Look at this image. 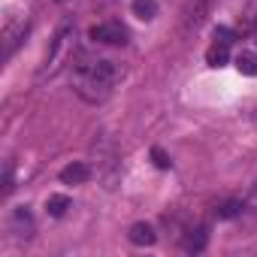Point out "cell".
<instances>
[{
  "label": "cell",
  "instance_id": "cell-1",
  "mask_svg": "<svg viewBox=\"0 0 257 257\" xmlns=\"http://www.w3.org/2000/svg\"><path fill=\"white\" fill-rule=\"evenodd\" d=\"M124 76V70L115 61L106 58H82L73 67V88L88 103H103L112 94V85Z\"/></svg>",
  "mask_w": 257,
  "mask_h": 257
},
{
  "label": "cell",
  "instance_id": "cell-2",
  "mask_svg": "<svg viewBox=\"0 0 257 257\" xmlns=\"http://www.w3.org/2000/svg\"><path fill=\"white\" fill-rule=\"evenodd\" d=\"M73 37H76L73 22H70V19H67V22H61V28L55 31V37H52V43H49L46 61H43V67H40V82H43V79L58 76V73H61V67L70 61V55H73Z\"/></svg>",
  "mask_w": 257,
  "mask_h": 257
},
{
  "label": "cell",
  "instance_id": "cell-3",
  "mask_svg": "<svg viewBox=\"0 0 257 257\" xmlns=\"http://www.w3.org/2000/svg\"><path fill=\"white\" fill-rule=\"evenodd\" d=\"M88 37L100 46H127V40H131V34H127V28L121 22H103V25H94L88 31Z\"/></svg>",
  "mask_w": 257,
  "mask_h": 257
},
{
  "label": "cell",
  "instance_id": "cell-4",
  "mask_svg": "<svg viewBox=\"0 0 257 257\" xmlns=\"http://www.w3.org/2000/svg\"><path fill=\"white\" fill-rule=\"evenodd\" d=\"M10 230H13L19 239H31V236H34V215H31L28 206H16V209H13Z\"/></svg>",
  "mask_w": 257,
  "mask_h": 257
},
{
  "label": "cell",
  "instance_id": "cell-5",
  "mask_svg": "<svg viewBox=\"0 0 257 257\" xmlns=\"http://www.w3.org/2000/svg\"><path fill=\"white\" fill-rule=\"evenodd\" d=\"M25 34H28V22H16L4 31V58H10L16 52V46L25 40Z\"/></svg>",
  "mask_w": 257,
  "mask_h": 257
},
{
  "label": "cell",
  "instance_id": "cell-6",
  "mask_svg": "<svg viewBox=\"0 0 257 257\" xmlns=\"http://www.w3.org/2000/svg\"><path fill=\"white\" fill-rule=\"evenodd\" d=\"M88 179H91V167L82 164V161H76V164H70V167L61 170V182H64V185H82V182H88Z\"/></svg>",
  "mask_w": 257,
  "mask_h": 257
},
{
  "label": "cell",
  "instance_id": "cell-7",
  "mask_svg": "<svg viewBox=\"0 0 257 257\" xmlns=\"http://www.w3.org/2000/svg\"><path fill=\"white\" fill-rule=\"evenodd\" d=\"M127 239H131L134 245H155V227L152 224H146V221H137L131 230H127Z\"/></svg>",
  "mask_w": 257,
  "mask_h": 257
},
{
  "label": "cell",
  "instance_id": "cell-8",
  "mask_svg": "<svg viewBox=\"0 0 257 257\" xmlns=\"http://www.w3.org/2000/svg\"><path fill=\"white\" fill-rule=\"evenodd\" d=\"M206 242H209V230L206 227H194V230H188V236H185V251H191V254H197V251H203L206 248Z\"/></svg>",
  "mask_w": 257,
  "mask_h": 257
},
{
  "label": "cell",
  "instance_id": "cell-9",
  "mask_svg": "<svg viewBox=\"0 0 257 257\" xmlns=\"http://www.w3.org/2000/svg\"><path fill=\"white\" fill-rule=\"evenodd\" d=\"M70 206H73V200H70V197H64V194H52V197L46 200V212H49L52 218H64Z\"/></svg>",
  "mask_w": 257,
  "mask_h": 257
},
{
  "label": "cell",
  "instance_id": "cell-10",
  "mask_svg": "<svg viewBox=\"0 0 257 257\" xmlns=\"http://www.w3.org/2000/svg\"><path fill=\"white\" fill-rule=\"evenodd\" d=\"M131 10H134V16H137L140 22H152V19L158 16V0H134Z\"/></svg>",
  "mask_w": 257,
  "mask_h": 257
},
{
  "label": "cell",
  "instance_id": "cell-11",
  "mask_svg": "<svg viewBox=\"0 0 257 257\" xmlns=\"http://www.w3.org/2000/svg\"><path fill=\"white\" fill-rule=\"evenodd\" d=\"M227 58H230V46H224V43H212L209 52H206V64L209 67H224Z\"/></svg>",
  "mask_w": 257,
  "mask_h": 257
},
{
  "label": "cell",
  "instance_id": "cell-12",
  "mask_svg": "<svg viewBox=\"0 0 257 257\" xmlns=\"http://www.w3.org/2000/svg\"><path fill=\"white\" fill-rule=\"evenodd\" d=\"M236 70L242 76H257V55H251V52L236 55Z\"/></svg>",
  "mask_w": 257,
  "mask_h": 257
},
{
  "label": "cell",
  "instance_id": "cell-13",
  "mask_svg": "<svg viewBox=\"0 0 257 257\" xmlns=\"http://www.w3.org/2000/svg\"><path fill=\"white\" fill-rule=\"evenodd\" d=\"M242 200H224V203H218V209H215V215L218 218H236V215H242Z\"/></svg>",
  "mask_w": 257,
  "mask_h": 257
},
{
  "label": "cell",
  "instance_id": "cell-14",
  "mask_svg": "<svg viewBox=\"0 0 257 257\" xmlns=\"http://www.w3.org/2000/svg\"><path fill=\"white\" fill-rule=\"evenodd\" d=\"M215 43H224V46H233V40H236V34L230 31V28H215Z\"/></svg>",
  "mask_w": 257,
  "mask_h": 257
},
{
  "label": "cell",
  "instance_id": "cell-15",
  "mask_svg": "<svg viewBox=\"0 0 257 257\" xmlns=\"http://www.w3.org/2000/svg\"><path fill=\"white\" fill-rule=\"evenodd\" d=\"M152 161H155V167H161V170H170V167H173V161H170L161 149H152Z\"/></svg>",
  "mask_w": 257,
  "mask_h": 257
},
{
  "label": "cell",
  "instance_id": "cell-16",
  "mask_svg": "<svg viewBox=\"0 0 257 257\" xmlns=\"http://www.w3.org/2000/svg\"><path fill=\"white\" fill-rule=\"evenodd\" d=\"M209 10H212V0H200V4H197V16H194V25H200V19H203Z\"/></svg>",
  "mask_w": 257,
  "mask_h": 257
},
{
  "label": "cell",
  "instance_id": "cell-17",
  "mask_svg": "<svg viewBox=\"0 0 257 257\" xmlns=\"http://www.w3.org/2000/svg\"><path fill=\"white\" fill-rule=\"evenodd\" d=\"M254 40H257V28H254Z\"/></svg>",
  "mask_w": 257,
  "mask_h": 257
}]
</instances>
